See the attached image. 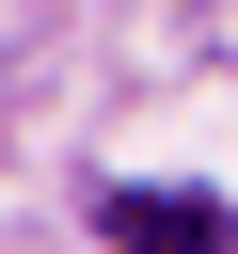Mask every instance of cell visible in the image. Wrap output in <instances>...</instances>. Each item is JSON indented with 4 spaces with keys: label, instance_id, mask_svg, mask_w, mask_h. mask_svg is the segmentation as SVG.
<instances>
[{
    "label": "cell",
    "instance_id": "1",
    "mask_svg": "<svg viewBox=\"0 0 238 254\" xmlns=\"http://www.w3.org/2000/svg\"><path fill=\"white\" fill-rule=\"evenodd\" d=\"M95 238L111 254H238V222L206 190H95Z\"/></svg>",
    "mask_w": 238,
    "mask_h": 254
}]
</instances>
